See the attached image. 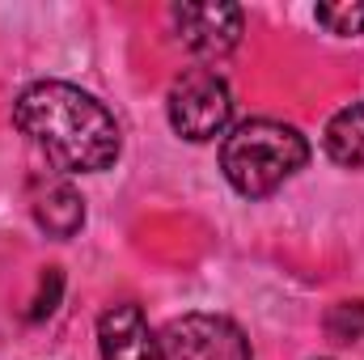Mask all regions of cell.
<instances>
[{"label": "cell", "mask_w": 364, "mask_h": 360, "mask_svg": "<svg viewBox=\"0 0 364 360\" xmlns=\"http://www.w3.org/2000/svg\"><path fill=\"white\" fill-rule=\"evenodd\" d=\"M166 360H250V339L233 318L182 314L157 335Z\"/></svg>", "instance_id": "obj_4"}, {"label": "cell", "mask_w": 364, "mask_h": 360, "mask_svg": "<svg viewBox=\"0 0 364 360\" xmlns=\"http://www.w3.org/2000/svg\"><path fill=\"white\" fill-rule=\"evenodd\" d=\"M314 17H318V26H326L339 38L364 34V4H318Z\"/></svg>", "instance_id": "obj_9"}, {"label": "cell", "mask_w": 364, "mask_h": 360, "mask_svg": "<svg viewBox=\"0 0 364 360\" xmlns=\"http://www.w3.org/2000/svg\"><path fill=\"white\" fill-rule=\"evenodd\" d=\"M34 221L51 233V238H77L81 225H85V199L73 182H51L47 191L34 195Z\"/></svg>", "instance_id": "obj_7"}, {"label": "cell", "mask_w": 364, "mask_h": 360, "mask_svg": "<svg viewBox=\"0 0 364 360\" xmlns=\"http://www.w3.org/2000/svg\"><path fill=\"white\" fill-rule=\"evenodd\" d=\"M170 21H174V34H178L182 47L203 55V60L229 55L246 30L242 4H174Z\"/></svg>", "instance_id": "obj_5"}, {"label": "cell", "mask_w": 364, "mask_h": 360, "mask_svg": "<svg viewBox=\"0 0 364 360\" xmlns=\"http://www.w3.org/2000/svg\"><path fill=\"white\" fill-rule=\"evenodd\" d=\"M322 144H326V157L335 166L364 174V102H352V106L331 115V123L322 132Z\"/></svg>", "instance_id": "obj_8"}, {"label": "cell", "mask_w": 364, "mask_h": 360, "mask_svg": "<svg viewBox=\"0 0 364 360\" xmlns=\"http://www.w3.org/2000/svg\"><path fill=\"white\" fill-rule=\"evenodd\" d=\"M13 123L55 174H102L123 149L114 115L68 81H34L21 90L13 102Z\"/></svg>", "instance_id": "obj_1"}, {"label": "cell", "mask_w": 364, "mask_h": 360, "mask_svg": "<svg viewBox=\"0 0 364 360\" xmlns=\"http://www.w3.org/2000/svg\"><path fill=\"white\" fill-rule=\"evenodd\" d=\"M97 352L102 360H166L144 309L132 301H119L97 318Z\"/></svg>", "instance_id": "obj_6"}, {"label": "cell", "mask_w": 364, "mask_h": 360, "mask_svg": "<svg viewBox=\"0 0 364 360\" xmlns=\"http://www.w3.org/2000/svg\"><path fill=\"white\" fill-rule=\"evenodd\" d=\"M309 162V140L279 119H246L220 144V170L246 199H267Z\"/></svg>", "instance_id": "obj_2"}, {"label": "cell", "mask_w": 364, "mask_h": 360, "mask_svg": "<svg viewBox=\"0 0 364 360\" xmlns=\"http://www.w3.org/2000/svg\"><path fill=\"white\" fill-rule=\"evenodd\" d=\"M170 127L191 144H208L216 136H225L229 115H233V97L229 85L220 81L216 68H182V77H174L170 85V102H166Z\"/></svg>", "instance_id": "obj_3"}]
</instances>
